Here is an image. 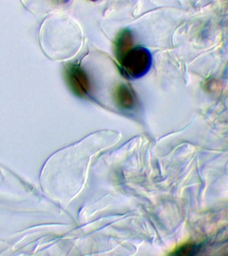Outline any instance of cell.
Returning <instances> with one entry per match:
<instances>
[{
    "label": "cell",
    "instance_id": "6da1fadb",
    "mask_svg": "<svg viewBox=\"0 0 228 256\" xmlns=\"http://www.w3.org/2000/svg\"><path fill=\"white\" fill-rule=\"evenodd\" d=\"M120 64L126 77L138 79L149 72L152 64V54L147 48L138 46L132 48Z\"/></svg>",
    "mask_w": 228,
    "mask_h": 256
},
{
    "label": "cell",
    "instance_id": "7a4b0ae2",
    "mask_svg": "<svg viewBox=\"0 0 228 256\" xmlns=\"http://www.w3.org/2000/svg\"><path fill=\"white\" fill-rule=\"evenodd\" d=\"M66 83L76 96L83 98L90 91V81L87 74L80 66L71 64L65 72Z\"/></svg>",
    "mask_w": 228,
    "mask_h": 256
},
{
    "label": "cell",
    "instance_id": "3957f363",
    "mask_svg": "<svg viewBox=\"0 0 228 256\" xmlns=\"http://www.w3.org/2000/svg\"><path fill=\"white\" fill-rule=\"evenodd\" d=\"M132 44L133 38L132 32L129 30H123L116 36L114 42V53L119 63L132 49Z\"/></svg>",
    "mask_w": 228,
    "mask_h": 256
},
{
    "label": "cell",
    "instance_id": "277c9868",
    "mask_svg": "<svg viewBox=\"0 0 228 256\" xmlns=\"http://www.w3.org/2000/svg\"><path fill=\"white\" fill-rule=\"evenodd\" d=\"M114 100L120 108L130 109L135 105V96L133 92L124 84H120L114 90Z\"/></svg>",
    "mask_w": 228,
    "mask_h": 256
},
{
    "label": "cell",
    "instance_id": "5b68a950",
    "mask_svg": "<svg viewBox=\"0 0 228 256\" xmlns=\"http://www.w3.org/2000/svg\"><path fill=\"white\" fill-rule=\"evenodd\" d=\"M200 246L194 243H186L180 246L174 252V255L194 256L200 251Z\"/></svg>",
    "mask_w": 228,
    "mask_h": 256
}]
</instances>
